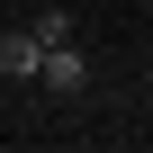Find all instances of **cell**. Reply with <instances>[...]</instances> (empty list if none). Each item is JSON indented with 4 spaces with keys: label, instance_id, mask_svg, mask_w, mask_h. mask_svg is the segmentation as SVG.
Instances as JSON below:
<instances>
[{
    "label": "cell",
    "instance_id": "7a4b0ae2",
    "mask_svg": "<svg viewBox=\"0 0 153 153\" xmlns=\"http://www.w3.org/2000/svg\"><path fill=\"white\" fill-rule=\"evenodd\" d=\"M36 81H45L54 99H72V90H81V81H90V63H81V36H72V45H54V54L36 63Z\"/></svg>",
    "mask_w": 153,
    "mask_h": 153
},
{
    "label": "cell",
    "instance_id": "6da1fadb",
    "mask_svg": "<svg viewBox=\"0 0 153 153\" xmlns=\"http://www.w3.org/2000/svg\"><path fill=\"white\" fill-rule=\"evenodd\" d=\"M54 45H72V18H63V9H45V18H27V27L0 36V72H9V81H36V63H45Z\"/></svg>",
    "mask_w": 153,
    "mask_h": 153
}]
</instances>
